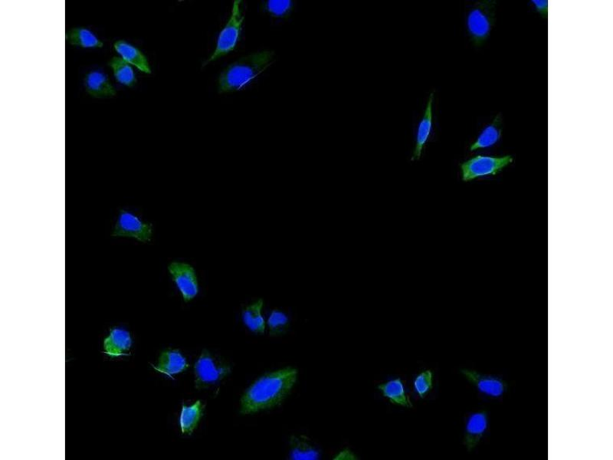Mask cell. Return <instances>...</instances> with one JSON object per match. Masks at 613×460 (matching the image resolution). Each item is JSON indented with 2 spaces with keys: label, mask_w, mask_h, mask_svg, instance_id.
Returning <instances> with one entry per match:
<instances>
[{
  "label": "cell",
  "mask_w": 613,
  "mask_h": 460,
  "mask_svg": "<svg viewBox=\"0 0 613 460\" xmlns=\"http://www.w3.org/2000/svg\"><path fill=\"white\" fill-rule=\"evenodd\" d=\"M85 86L87 93L95 97H112L116 95L114 87L105 74L101 71L88 73L85 79Z\"/></svg>",
  "instance_id": "14"
},
{
  "label": "cell",
  "mask_w": 613,
  "mask_h": 460,
  "mask_svg": "<svg viewBox=\"0 0 613 460\" xmlns=\"http://www.w3.org/2000/svg\"><path fill=\"white\" fill-rule=\"evenodd\" d=\"M263 300L260 299L243 311V320L248 330L257 334H262L266 330V323L262 315Z\"/></svg>",
  "instance_id": "19"
},
{
  "label": "cell",
  "mask_w": 613,
  "mask_h": 460,
  "mask_svg": "<svg viewBox=\"0 0 613 460\" xmlns=\"http://www.w3.org/2000/svg\"><path fill=\"white\" fill-rule=\"evenodd\" d=\"M168 271L184 302L193 300L198 293V278L194 268L185 262L174 261L168 266Z\"/></svg>",
  "instance_id": "9"
},
{
  "label": "cell",
  "mask_w": 613,
  "mask_h": 460,
  "mask_svg": "<svg viewBox=\"0 0 613 460\" xmlns=\"http://www.w3.org/2000/svg\"><path fill=\"white\" fill-rule=\"evenodd\" d=\"M242 1L236 0L234 3L233 9L230 19L226 25V27L221 31L218 37L217 47L209 58V60L205 62V65L214 62L220 59L221 57L225 56L235 50L239 40L241 37L245 15L243 13L241 8Z\"/></svg>",
  "instance_id": "5"
},
{
  "label": "cell",
  "mask_w": 613,
  "mask_h": 460,
  "mask_svg": "<svg viewBox=\"0 0 613 460\" xmlns=\"http://www.w3.org/2000/svg\"><path fill=\"white\" fill-rule=\"evenodd\" d=\"M109 67L114 71V76L120 83L127 86H131L136 82L133 69L127 62L121 58L114 56L109 62Z\"/></svg>",
  "instance_id": "22"
},
{
  "label": "cell",
  "mask_w": 613,
  "mask_h": 460,
  "mask_svg": "<svg viewBox=\"0 0 613 460\" xmlns=\"http://www.w3.org/2000/svg\"><path fill=\"white\" fill-rule=\"evenodd\" d=\"M289 458L295 460H316L321 458V452L309 438L295 436L290 442Z\"/></svg>",
  "instance_id": "15"
},
{
  "label": "cell",
  "mask_w": 613,
  "mask_h": 460,
  "mask_svg": "<svg viewBox=\"0 0 613 460\" xmlns=\"http://www.w3.org/2000/svg\"><path fill=\"white\" fill-rule=\"evenodd\" d=\"M275 61L274 52L263 51L245 56L230 64L219 77V93H235L245 88Z\"/></svg>",
  "instance_id": "2"
},
{
  "label": "cell",
  "mask_w": 613,
  "mask_h": 460,
  "mask_svg": "<svg viewBox=\"0 0 613 460\" xmlns=\"http://www.w3.org/2000/svg\"><path fill=\"white\" fill-rule=\"evenodd\" d=\"M131 347L130 334L121 327H114L103 343L105 354L112 358L129 356Z\"/></svg>",
  "instance_id": "11"
},
{
  "label": "cell",
  "mask_w": 613,
  "mask_h": 460,
  "mask_svg": "<svg viewBox=\"0 0 613 460\" xmlns=\"http://www.w3.org/2000/svg\"><path fill=\"white\" fill-rule=\"evenodd\" d=\"M501 135V130L497 119L492 125L487 126L478 137L476 142L471 145V151L487 149L498 143Z\"/></svg>",
  "instance_id": "21"
},
{
  "label": "cell",
  "mask_w": 613,
  "mask_h": 460,
  "mask_svg": "<svg viewBox=\"0 0 613 460\" xmlns=\"http://www.w3.org/2000/svg\"><path fill=\"white\" fill-rule=\"evenodd\" d=\"M231 370L227 360L203 350L194 366L196 389H207L219 384L231 373Z\"/></svg>",
  "instance_id": "3"
},
{
  "label": "cell",
  "mask_w": 613,
  "mask_h": 460,
  "mask_svg": "<svg viewBox=\"0 0 613 460\" xmlns=\"http://www.w3.org/2000/svg\"><path fill=\"white\" fill-rule=\"evenodd\" d=\"M66 40L73 46L82 48H102L103 43L87 29L76 28L71 29L66 34Z\"/></svg>",
  "instance_id": "20"
},
{
  "label": "cell",
  "mask_w": 613,
  "mask_h": 460,
  "mask_svg": "<svg viewBox=\"0 0 613 460\" xmlns=\"http://www.w3.org/2000/svg\"><path fill=\"white\" fill-rule=\"evenodd\" d=\"M185 357L178 350L169 349L161 353L154 369L165 375L173 377L188 368Z\"/></svg>",
  "instance_id": "12"
},
{
  "label": "cell",
  "mask_w": 613,
  "mask_h": 460,
  "mask_svg": "<svg viewBox=\"0 0 613 460\" xmlns=\"http://www.w3.org/2000/svg\"><path fill=\"white\" fill-rule=\"evenodd\" d=\"M204 407L201 400H197L191 406L183 405L180 417V426L183 434L190 435L194 433L201 420Z\"/></svg>",
  "instance_id": "16"
},
{
  "label": "cell",
  "mask_w": 613,
  "mask_h": 460,
  "mask_svg": "<svg viewBox=\"0 0 613 460\" xmlns=\"http://www.w3.org/2000/svg\"><path fill=\"white\" fill-rule=\"evenodd\" d=\"M513 162L511 156L501 158L477 156L462 164V179L468 182L476 178L498 175Z\"/></svg>",
  "instance_id": "7"
},
{
  "label": "cell",
  "mask_w": 613,
  "mask_h": 460,
  "mask_svg": "<svg viewBox=\"0 0 613 460\" xmlns=\"http://www.w3.org/2000/svg\"><path fill=\"white\" fill-rule=\"evenodd\" d=\"M112 236L119 238H130L140 243H150L153 237V224L144 220L133 210H119L116 219Z\"/></svg>",
  "instance_id": "4"
},
{
  "label": "cell",
  "mask_w": 613,
  "mask_h": 460,
  "mask_svg": "<svg viewBox=\"0 0 613 460\" xmlns=\"http://www.w3.org/2000/svg\"><path fill=\"white\" fill-rule=\"evenodd\" d=\"M460 372L473 386L478 396L485 400H501L508 391V382L499 375L472 369H462Z\"/></svg>",
  "instance_id": "6"
},
{
  "label": "cell",
  "mask_w": 613,
  "mask_h": 460,
  "mask_svg": "<svg viewBox=\"0 0 613 460\" xmlns=\"http://www.w3.org/2000/svg\"><path fill=\"white\" fill-rule=\"evenodd\" d=\"M494 18L491 4H479L469 13L467 27L469 34L477 43H482L490 36Z\"/></svg>",
  "instance_id": "10"
},
{
  "label": "cell",
  "mask_w": 613,
  "mask_h": 460,
  "mask_svg": "<svg viewBox=\"0 0 613 460\" xmlns=\"http://www.w3.org/2000/svg\"><path fill=\"white\" fill-rule=\"evenodd\" d=\"M378 389L382 392L383 396L388 398L392 404L405 407H412V402L407 395V393H405L404 385L400 379L379 384Z\"/></svg>",
  "instance_id": "18"
},
{
  "label": "cell",
  "mask_w": 613,
  "mask_h": 460,
  "mask_svg": "<svg viewBox=\"0 0 613 460\" xmlns=\"http://www.w3.org/2000/svg\"><path fill=\"white\" fill-rule=\"evenodd\" d=\"M490 429V413L478 410L469 413L464 420L463 443L469 452L473 451Z\"/></svg>",
  "instance_id": "8"
},
{
  "label": "cell",
  "mask_w": 613,
  "mask_h": 460,
  "mask_svg": "<svg viewBox=\"0 0 613 460\" xmlns=\"http://www.w3.org/2000/svg\"><path fill=\"white\" fill-rule=\"evenodd\" d=\"M297 371L286 367L263 375L244 393L240 400V412L252 414L278 406L291 393Z\"/></svg>",
  "instance_id": "1"
},
{
  "label": "cell",
  "mask_w": 613,
  "mask_h": 460,
  "mask_svg": "<svg viewBox=\"0 0 613 460\" xmlns=\"http://www.w3.org/2000/svg\"><path fill=\"white\" fill-rule=\"evenodd\" d=\"M293 2L290 0H269L264 4V10L271 16L285 18L291 13Z\"/></svg>",
  "instance_id": "24"
},
{
  "label": "cell",
  "mask_w": 613,
  "mask_h": 460,
  "mask_svg": "<svg viewBox=\"0 0 613 460\" xmlns=\"http://www.w3.org/2000/svg\"><path fill=\"white\" fill-rule=\"evenodd\" d=\"M289 320L284 312L273 310L268 320L269 334L271 336L283 334L288 330Z\"/></svg>",
  "instance_id": "23"
},
{
  "label": "cell",
  "mask_w": 613,
  "mask_h": 460,
  "mask_svg": "<svg viewBox=\"0 0 613 460\" xmlns=\"http://www.w3.org/2000/svg\"><path fill=\"white\" fill-rule=\"evenodd\" d=\"M114 48L122 56L124 61L135 65L143 72L151 73L147 58L137 48L130 46L126 41L120 40L114 44Z\"/></svg>",
  "instance_id": "17"
},
{
  "label": "cell",
  "mask_w": 613,
  "mask_h": 460,
  "mask_svg": "<svg viewBox=\"0 0 613 460\" xmlns=\"http://www.w3.org/2000/svg\"><path fill=\"white\" fill-rule=\"evenodd\" d=\"M433 98L434 95L432 93L429 97L424 116L419 123L417 135L416 147L415 149H414L412 156V160L414 161L420 158L422 150H424V147L431 134V130H432Z\"/></svg>",
  "instance_id": "13"
},
{
  "label": "cell",
  "mask_w": 613,
  "mask_h": 460,
  "mask_svg": "<svg viewBox=\"0 0 613 460\" xmlns=\"http://www.w3.org/2000/svg\"><path fill=\"white\" fill-rule=\"evenodd\" d=\"M532 3L540 13L544 15H548V1H546V0H534Z\"/></svg>",
  "instance_id": "26"
},
{
  "label": "cell",
  "mask_w": 613,
  "mask_h": 460,
  "mask_svg": "<svg viewBox=\"0 0 613 460\" xmlns=\"http://www.w3.org/2000/svg\"><path fill=\"white\" fill-rule=\"evenodd\" d=\"M433 388V373L430 370L422 372L414 381V388L421 398H424Z\"/></svg>",
  "instance_id": "25"
}]
</instances>
